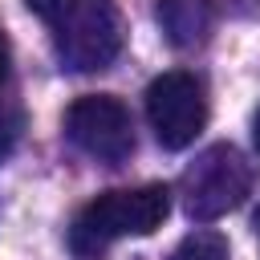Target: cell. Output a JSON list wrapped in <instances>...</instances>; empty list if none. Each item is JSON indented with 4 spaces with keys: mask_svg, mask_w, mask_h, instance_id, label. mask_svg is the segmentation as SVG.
<instances>
[{
    "mask_svg": "<svg viewBox=\"0 0 260 260\" xmlns=\"http://www.w3.org/2000/svg\"><path fill=\"white\" fill-rule=\"evenodd\" d=\"M45 20L53 53L73 73L106 69L122 53V16L114 0H24Z\"/></svg>",
    "mask_w": 260,
    "mask_h": 260,
    "instance_id": "6da1fadb",
    "label": "cell"
},
{
    "mask_svg": "<svg viewBox=\"0 0 260 260\" xmlns=\"http://www.w3.org/2000/svg\"><path fill=\"white\" fill-rule=\"evenodd\" d=\"M171 215V191L162 183H146V187H114L93 195L69 232L73 252L93 256L106 244L122 240V236H150L162 228V219Z\"/></svg>",
    "mask_w": 260,
    "mask_h": 260,
    "instance_id": "7a4b0ae2",
    "label": "cell"
},
{
    "mask_svg": "<svg viewBox=\"0 0 260 260\" xmlns=\"http://www.w3.org/2000/svg\"><path fill=\"white\" fill-rule=\"evenodd\" d=\"M252 187V171L244 162V154L228 142L207 146L203 154H195V162L183 171L179 191H183V207L191 219H219L223 211H232Z\"/></svg>",
    "mask_w": 260,
    "mask_h": 260,
    "instance_id": "3957f363",
    "label": "cell"
},
{
    "mask_svg": "<svg viewBox=\"0 0 260 260\" xmlns=\"http://www.w3.org/2000/svg\"><path fill=\"white\" fill-rule=\"evenodd\" d=\"M65 138L98 158V162H126L134 154V122L130 110L114 98V93H85L65 110Z\"/></svg>",
    "mask_w": 260,
    "mask_h": 260,
    "instance_id": "277c9868",
    "label": "cell"
},
{
    "mask_svg": "<svg viewBox=\"0 0 260 260\" xmlns=\"http://www.w3.org/2000/svg\"><path fill=\"white\" fill-rule=\"evenodd\" d=\"M146 118L167 150H183L195 142V134L207 126V98L195 73L171 69L146 85Z\"/></svg>",
    "mask_w": 260,
    "mask_h": 260,
    "instance_id": "5b68a950",
    "label": "cell"
},
{
    "mask_svg": "<svg viewBox=\"0 0 260 260\" xmlns=\"http://www.w3.org/2000/svg\"><path fill=\"white\" fill-rule=\"evenodd\" d=\"M215 20V0H158V24L175 45H195Z\"/></svg>",
    "mask_w": 260,
    "mask_h": 260,
    "instance_id": "8992f818",
    "label": "cell"
},
{
    "mask_svg": "<svg viewBox=\"0 0 260 260\" xmlns=\"http://www.w3.org/2000/svg\"><path fill=\"white\" fill-rule=\"evenodd\" d=\"M171 260H228V240L219 232H191L171 252Z\"/></svg>",
    "mask_w": 260,
    "mask_h": 260,
    "instance_id": "52a82bcc",
    "label": "cell"
},
{
    "mask_svg": "<svg viewBox=\"0 0 260 260\" xmlns=\"http://www.w3.org/2000/svg\"><path fill=\"white\" fill-rule=\"evenodd\" d=\"M8 77V41H4V28H0V85Z\"/></svg>",
    "mask_w": 260,
    "mask_h": 260,
    "instance_id": "ba28073f",
    "label": "cell"
},
{
    "mask_svg": "<svg viewBox=\"0 0 260 260\" xmlns=\"http://www.w3.org/2000/svg\"><path fill=\"white\" fill-rule=\"evenodd\" d=\"M252 138H256V150H260V110H256V118H252Z\"/></svg>",
    "mask_w": 260,
    "mask_h": 260,
    "instance_id": "9c48e42d",
    "label": "cell"
},
{
    "mask_svg": "<svg viewBox=\"0 0 260 260\" xmlns=\"http://www.w3.org/2000/svg\"><path fill=\"white\" fill-rule=\"evenodd\" d=\"M256 232H260V211H256Z\"/></svg>",
    "mask_w": 260,
    "mask_h": 260,
    "instance_id": "30bf717a",
    "label": "cell"
}]
</instances>
